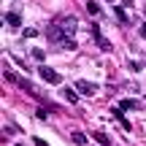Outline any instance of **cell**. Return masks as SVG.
Here are the masks:
<instances>
[{"mask_svg": "<svg viewBox=\"0 0 146 146\" xmlns=\"http://www.w3.org/2000/svg\"><path fill=\"white\" fill-rule=\"evenodd\" d=\"M57 25H60V30H62L70 41H73V35L78 33V19H76V16H62V19H57Z\"/></svg>", "mask_w": 146, "mask_h": 146, "instance_id": "7a4b0ae2", "label": "cell"}, {"mask_svg": "<svg viewBox=\"0 0 146 146\" xmlns=\"http://www.w3.org/2000/svg\"><path fill=\"white\" fill-rule=\"evenodd\" d=\"M33 60H35V62H43V52L41 49H33Z\"/></svg>", "mask_w": 146, "mask_h": 146, "instance_id": "7c38bea8", "label": "cell"}, {"mask_svg": "<svg viewBox=\"0 0 146 146\" xmlns=\"http://www.w3.org/2000/svg\"><path fill=\"white\" fill-rule=\"evenodd\" d=\"M35 35H38L35 27H25V38H35Z\"/></svg>", "mask_w": 146, "mask_h": 146, "instance_id": "4fadbf2b", "label": "cell"}, {"mask_svg": "<svg viewBox=\"0 0 146 146\" xmlns=\"http://www.w3.org/2000/svg\"><path fill=\"white\" fill-rule=\"evenodd\" d=\"M46 35H49V41H52V43H57V46H62V49H73V41L65 35L62 30H60V25H57V22H54V25L46 30Z\"/></svg>", "mask_w": 146, "mask_h": 146, "instance_id": "6da1fadb", "label": "cell"}, {"mask_svg": "<svg viewBox=\"0 0 146 146\" xmlns=\"http://www.w3.org/2000/svg\"><path fill=\"white\" fill-rule=\"evenodd\" d=\"M133 108H141V103H138V100H122L119 111H133Z\"/></svg>", "mask_w": 146, "mask_h": 146, "instance_id": "52a82bcc", "label": "cell"}, {"mask_svg": "<svg viewBox=\"0 0 146 146\" xmlns=\"http://www.w3.org/2000/svg\"><path fill=\"white\" fill-rule=\"evenodd\" d=\"M65 98H68V103H78V95H76V89H65Z\"/></svg>", "mask_w": 146, "mask_h": 146, "instance_id": "9c48e42d", "label": "cell"}, {"mask_svg": "<svg viewBox=\"0 0 146 146\" xmlns=\"http://www.w3.org/2000/svg\"><path fill=\"white\" fill-rule=\"evenodd\" d=\"M38 73H41V78H43L46 84H60V81H62V76H60L54 68H49V65H41V68H38Z\"/></svg>", "mask_w": 146, "mask_h": 146, "instance_id": "3957f363", "label": "cell"}, {"mask_svg": "<svg viewBox=\"0 0 146 146\" xmlns=\"http://www.w3.org/2000/svg\"><path fill=\"white\" fill-rule=\"evenodd\" d=\"M92 35H95V41H98V43H100V46H103V52H111V43H108V41H106V38H103V35H100V30H98V27H92Z\"/></svg>", "mask_w": 146, "mask_h": 146, "instance_id": "5b68a950", "label": "cell"}, {"mask_svg": "<svg viewBox=\"0 0 146 146\" xmlns=\"http://www.w3.org/2000/svg\"><path fill=\"white\" fill-rule=\"evenodd\" d=\"M95 138H98V141H100V143H103V146H108V143H111V141H108V138H106V135H103V133H98V135H95Z\"/></svg>", "mask_w": 146, "mask_h": 146, "instance_id": "5bb4252c", "label": "cell"}, {"mask_svg": "<svg viewBox=\"0 0 146 146\" xmlns=\"http://www.w3.org/2000/svg\"><path fill=\"white\" fill-rule=\"evenodd\" d=\"M5 22H8L11 27H19L22 25V16L16 14V11H11V14H5Z\"/></svg>", "mask_w": 146, "mask_h": 146, "instance_id": "8992f818", "label": "cell"}, {"mask_svg": "<svg viewBox=\"0 0 146 146\" xmlns=\"http://www.w3.org/2000/svg\"><path fill=\"white\" fill-rule=\"evenodd\" d=\"M87 11H89L92 16H98V14H100V5H98V3H87Z\"/></svg>", "mask_w": 146, "mask_h": 146, "instance_id": "8fae6325", "label": "cell"}, {"mask_svg": "<svg viewBox=\"0 0 146 146\" xmlns=\"http://www.w3.org/2000/svg\"><path fill=\"white\" fill-rule=\"evenodd\" d=\"M138 33H141V35L146 38V22H143V25H141V30H138Z\"/></svg>", "mask_w": 146, "mask_h": 146, "instance_id": "2e32d148", "label": "cell"}, {"mask_svg": "<svg viewBox=\"0 0 146 146\" xmlns=\"http://www.w3.org/2000/svg\"><path fill=\"white\" fill-rule=\"evenodd\" d=\"M70 141H73V143H78V146H84V143H87V135H84L81 130H76V133L70 135Z\"/></svg>", "mask_w": 146, "mask_h": 146, "instance_id": "ba28073f", "label": "cell"}, {"mask_svg": "<svg viewBox=\"0 0 146 146\" xmlns=\"http://www.w3.org/2000/svg\"><path fill=\"white\" fill-rule=\"evenodd\" d=\"M116 119H119V125H122V130H130V122L122 116V111H116Z\"/></svg>", "mask_w": 146, "mask_h": 146, "instance_id": "30bf717a", "label": "cell"}, {"mask_svg": "<svg viewBox=\"0 0 146 146\" xmlns=\"http://www.w3.org/2000/svg\"><path fill=\"white\" fill-rule=\"evenodd\" d=\"M116 16H119V22H127V14H125L122 8H116Z\"/></svg>", "mask_w": 146, "mask_h": 146, "instance_id": "9a60e30c", "label": "cell"}, {"mask_svg": "<svg viewBox=\"0 0 146 146\" xmlns=\"http://www.w3.org/2000/svg\"><path fill=\"white\" fill-rule=\"evenodd\" d=\"M76 89H78V92H84V95H89V98H95V95H98V87H95V84H89V81H78Z\"/></svg>", "mask_w": 146, "mask_h": 146, "instance_id": "277c9868", "label": "cell"}]
</instances>
